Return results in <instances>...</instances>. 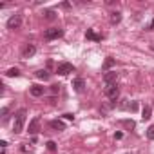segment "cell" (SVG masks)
<instances>
[{
  "label": "cell",
  "mask_w": 154,
  "mask_h": 154,
  "mask_svg": "<svg viewBox=\"0 0 154 154\" xmlns=\"http://www.w3.org/2000/svg\"><path fill=\"white\" fill-rule=\"evenodd\" d=\"M22 26V15H13L8 20V29H20Z\"/></svg>",
  "instance_id": "obj_5"
},
{
  "label": "cell",
  "mask_w": 154,
  "mask_h": 154,
  "mask_svg": "<svg viewBox=\"0 0 154 154\" xmlns=\"http://www.w3.org/2000/svg\"><path fill=\"white\" fill-rule=\"evenodd\" d=\"M129 109H131V111H136V109H138V103H136V102H132V103H131V107H129Z\"/></svg>",
  "instance_id": "obj_22"
},
{
  "label": "cell",
  "mask_w": 154,
  "mask_h": 154,
  "mask_svg": "<svg viewBox=\"0 0 154 154\" xmlns=\"http://www.w3.org/2000/svg\"><path fill=\"white\" fill-rule=\"evenodd\" d=\"M45 18L47 20H54L56 18V13L54 11H45Z\"/></svg>",
  "instance_id": "obj_20"
},
{
  "label": "cell",
  "mask_w": 154,
  "mask_h": 154,
  "mask_svg": "<svg viewBox=\"0 0 154 154\" xmlns=\"http://www.w3.org/2000/svg\"><path fill=\"white\" fill-rule=\"evenodd\" d=\"M141 118H143V120H149V118H150V107H149V105L143 107V111H141Z\"/></svg>",
  "instance_id": "obj_15"
},
{
  "label": "cell",
  "mask_w": 154,
  "mask_h": 154,
  "mask_svg": "<svg viewBox=\"0 0 154 154\" xmlns=\"http://www.w3.org/2000/svg\"><path fill=\"white\" fill-rule=\"evenodd\" d=\"M62 35H63L62 29H58V27H51V29H45L44 38H45V40H54V38H60Z\"/></svg>",
  "instance_id": "obj_3"
},
{
  "label": "cell",
  "mask_w": 154,
  "mask_h": 154,
  "mask_svg": "<svg viewBox=\"0 0 154 154\" xmlns=\"http://www.w3.org/2000/svg\"><path fill=\"white\" fill-rule=\"evenodd\" d=\"M147 138H149V140H154V125H150V127L147 129Z\"/></svg>",
  "instance_id": "obj_19"
},
{
  "label": "cell",
  "mask_w": 154,
  "mask_h": 154,
  "mask_svg": "<svg viewBox=\"0 0 154 154\" xmlns=\"http://www.w3.org/2000/svg\"><path fill=\"white\" fill-rule=\"evenodd\" d=\"M105 96H107L111 102H116V100H118V96H120V87H118L116 84L107 85V89H105Z\"/></svg>",
  "instance_id": "obj_2"
},
{
  "label": "cell",
  "mask_w": 154,
  "mask_h": 154,
  "mask_svg": "<svg viewBox=\"0 0 154 154\" xmlns=\"http://www.w3.org/2000/svg\"><path fill=\"white\" fill-rule=\"evenodd\" d=\"M85 36H87L89 40H94V42H100V40H102V36H100V35H96V33H94L93 29H87Z\"/></svg>",
  "instance_id": "obj_12"
},
{
  "label": "cell",
  "mask_w": 154,
  "mask_h": 154,
  "mask_svg": "<svg viewBox=\"0 0 154 154\" xmlns=\"http://www.w3.org/2000/svg\"><path fill=\"white\" fill-rule=\"evenodd\" d=\"M26 114H27V111H26V109H20V111L15 114V123H13V132H15V134H18V132H22V131H24Z\"/></svg>",
  "instance_id": "obj_1"
},
{
  "label": "cell",
  "mask_w": 154,
  "mask_h": 154,
  "mask_svg": "<svg viewBox=\"0 0 154 154\" xmlns=\"http://www.w3.org/2000/svg\"><path fill=\"white\" fill-rule=\"evenodd\" d=\"M29 93H31V96H44V93H45V87H42V85H31V89H29Z\"/></svg>",
  "instance_id": "obj_11"
},
{
  "label": "cell",
  "mask_w": 154,
  "mask_h": 154,
  "mask_svg": "<svg viewBox=\"0 0 154 154\" xmlns=\"http://www.w3.org/2000/svg\"><path fill=\"white\" fill-rule=\"evenodd\" d=\"M56 72H58V74H62V76H65V74H69V72H74V67H72V63L63 62V63H58Z\"/></svg>",
  "instance_id": "obj_4"
},
{
  "label": "cell",
  "mask_w": 154,
  "mask_h": 154,
  "mask_svg": "<svg viewBox=\"0 0 154 154\" xmlns=\"http://www.w3.org/2000/svg\"><path fill=\"white\" fill-rule=\"evenodd\" d=\"M63 118H65V120H74V116H72L71 112H67V114H63Z\"/></svg>",
  "instance_id": "obj_23"
},
{
  "label": "cell",
  "mask_w": 154,
  "mask_h": 154,
  "mask_svg": "<svg viewBox=\"0 0 154 154\" xmlns=\"http://www.w3.org/2000/svg\"><path fill=\"white\" fill-rule=\"evenodd\" d=\"M45 145H47V149H49V150H53V152L56 150V143H54V141H47Z\"/></svg>",
  "instance_id": "obj_21"
},
{
  "label": "cell",
  "mask_w": 154,
  "mask_h": 154,
  "mask_svg": "<svg viewBox=\"0 0 154 154\" xmlns=\"http://www.w3.org/2000/svg\"><path fill=\"white\" fill-rule=\"evenodd\" d=\"M122 125H123V127H127V129H134V122H132V120H123V122H122Z\"/></svg>",
  "instance_id": "obj_18"
},
{
  "label": "cell",
  "mask_w": 154,
  "mask_h": 154,
  "mask_svg": "<svg viewBox=\"0 0 154 154\" xmlns=\"http://www.w3.org/2000/svg\"><path fill=\"white\" fill-rule=\"evenodd\" d=\"M60 91V85H53V93H58Z\"/></svg>",
  "instance_id": "obj_24"
},
{
  "label": "cell",
  "mask_w": 154,
  "mask_h": 154,
  "mask_svg": "<svg viewBox=\"0 0 154 154\" xmlns=\"http://www.w3.org/2000/svg\"><path fill=\"white\" fill-rule=\"evenodd\" d=\"M49 127H51L53 131H56V132L65 131V123H63L62 120H51V122H49Z\"/></svg>",
  "instance_id": "obj_8"
},
{
  "label": "cell",
  "mask_w": 154,
  "mask_h": 154,
  "mask_svg": "<svg viewBox=\"0 0 154 154\" xmlns=\"http://www.w3.org/2000/svg\"><path fill=\"white\" fill-rule=\"evenodd\" d=\"M122 136H123L122 132H116V134H114V138H116V140H122Z\"/></svg>",
  "instance_id": "obj_25"
},
{
  "label": "cell",
  "mask_w": 154,
  "mask_h": 154,
  "mask_svg": "<svg viewBox=\"0 0 154 154\" xmlns=\"http://www.w3.org/2000/svg\"><path fill=\"white\" fill-rule=\"evenodd\" d=\"M38 129H40V118L35 116V118L29 122V129H27V132H29V134H36Z\"/></svg>",
  "instance_id": "obj_7"
},
{
  "label": "cell",
  "mask_w": 154,
  "mask_h": 154,
  "mask_svg": "<svg viewBox=\"0 0 154 154\" xmlns=\"http://www.w3.org/2000/svg\"><path fill=\"white\" fill-rule=\"evenodd\" d=\"M35 53H36V47L31 45V44H27V45L24 47V51H22V58H31Z\"/></svg>",
  "instance_id": "obj_10"
},
{
  "label": "cell",
  "mask_w": 154,
  "mask_h": 154,
  "mask_svg": "<svg viewBox=\"0 0 154 154\" xmlns=\"http://www.w3.org/2000/svg\"><path fill=\"white\" fill-rule=\"evenodd\" d=\"M36 76H38L40 80H47V78H49V72H47V71H38Z\"/></svg>",
  "instance_id": "obj_17"
},
{
  "label": "cell",
  "mask_w": 154,
  "mask_h": 154,
  "mask_svg": "<svg viewBox=\"0 0 154 154\" xmlns=\"http://www.w3.org/2000/svg\"><path fill=\"white\" fill-rule=\"evenodd\" d=\"M72 87H74L76 93H82V91L85 89V82H84V78H74V80H72Z\"/></svg>",
  "instance_id": "obj_9"
},
{
  "label": "cell",
  "mask_w": 154,
  "mask_h": 154,
  "mask_svg": "<svg viewBox=\"0 0 154 154\" xmlns=\"http://www.w3.org/2000/svg\"><path fill=\"white\" fill-rule=\"evenodd\" d=\"M116 78H118V72H116V71H107V72L103 74V82H105L107 85L116 84Z\"/></svg>",
  "instance_id": "obj_6"
},
{
  "label": "cell",
  "mask_w": 154,
  "mask_h": 154,
  "mask_svg": "<svg viewBox=\"0 0 154 154\" xmlns=\"http://www.w3.org/2000/svg\"><path fill=\"white\" fill-rule=\"evenodd\" d=\"M8 76H9V78H13V76H15V78H17V76L20 74V71L17 69V67H11V69H8V72H6Z\"/></svg>",
  "instance_id": "obj_14"
},
{
  "label": "cell",
  "mask_w": 154,
  "mask_h": 154,
  "mask_svg": "<svg viewBox=\"0 0 154 154\" xmlns=\"http://www.w3.org/2000/svg\"><path fill=\"white\" fill-rule=\"evenodd\" d=\"M112 65H114V58H111V56H109V58L105 60V63H103V69L107 71V69H111Z\"/></svg>",
  "instance_id": "obj_16"
},
{
  "label": "cell",
  "mask_w": 154,
  "mask_h": 154,
  "mask_svg": "<svg viewBox=\"0 0 154 154\" xmlns=\"http://www.w3.org/2000/svg\"><path fill=\"white\" fill-rule=\"evenodd\" d=\"M149 29H154V18H152V24H150V27Z\"/></svg>",
  "instance_id": "obj_26"
},
{
  "label": "cell",
  "mask_w": 154,
  "mask_h": 154,
  "mask_svg": "<svg viewBox=\"0 0 154 154\" xmlns=\"http://www.w3.org/2000/svg\"><path fill=\"white\" fill-rule=\"evenodd\" d=\"M120 20H122V13L114 11V13L111 15V24H120Z\"/></svg>",
  "instance_id": "obj_13"
}]
</instances>
